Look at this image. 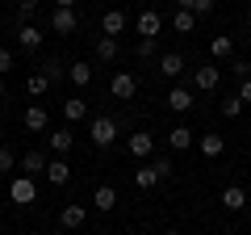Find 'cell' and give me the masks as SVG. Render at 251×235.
I'll return each instance as SVG.
<instances>
[{"label": "cell", "mask_w": 251, "mask_h": 235, "mask_svg": "<svg viewBox=\"0 0 251 235\" xmlns=\"http://www.w3.org/2000/svg\"><path fill=\"white\" fill-rule=\"evenodd\" d=\"M13 164H17V160H13V151H9V147H0V176L13 172Z\"/></svg>", "instance_id": "e575fe53"}, {"label": "cell", "mask_w": 251, "mask_h": 235, "mask_svg": "<svg viewBox=\"0 0 251 235\" xmlns=\"http://www.w3.org/2000/svg\"><path fill=\"white\" fill-rule=\"evenodd\" d=\"M25 88H29V97H42V92L50 88V80H46L42 72H34V76H29V80H25Z\"/></svg>", "instance_id": "f1b7e54d"}, {"label": "cell", "mask_w": 251, "mask_h": 235, "mask_svg": "<svg viewBox=\"0 0 251 235\" xmlns=\"http://www.w3.org/2000/svg\"><path fill=\"white\" fill-rule=\"evenodd\" d=\"M21 126H25V130H29V135H42V130H46V126H50V114H46V109H42V105H29V109H25V114H21Z\"/></svg>", "instance_id": "ba28073f"}, {"label": "cell", "mask_w": 251, "mask_h": 235, "mask_svg": "<svg viewBox=\"0 0 251 235\" xmlns=\"http://www.w3.org/2000/svg\"><path fill=\"white\" fill-rule=\"evenodd\" d=\"M239 101H243V105L251 101V80H239Z\"/></svg>", "instance_id": "d590c367"}, {"label": "cell", "mask_w": 251, "mask_h": 235, "mask_svg": "<svg viewBox=\"0 0 251 235\" xmlns=\"http://www.w3.org/2000/svg\"><path fill=\"white\" fill-rule=\"evenodd\" d=\"M109 92H113L117 101H130V97H134V92H138V80H134V76H130V72H117L113 80H109Z\"/></svg>", "instance_id": "9c48e42d"}, {"label": "cell", "mask_w": 251, "mask_h": 235, "mask_svg": "<svg viewBox=\"0 0 251 235\" xmlns=\"http://www.w3.org/2000/svg\"><path fill=\"white\" fill-rule=\"evenodd\" d=\"M75 26H80L75 9H54L50 13V29H54V34H75Z\"/></svg>", "instance_id": "30bf717a"}, {"label": "cell", "mask_w": 251, "mask_h": 235, "mask_svg": "<svg viewBox=\"0 0 251 235\" xmlns=\"http://www.w3.org/2000/svg\"><path fill=\"white\" fill-rule=\"evenodd\" d=\"M0 101H4V76H0Z\"/></svg>", "instance_id": "74e56055"}, {"label": "cell", "mask_w": 251, "mask_h": 235, "mask_svg": "<svg viewBox=\"0 0 251 235\" xmlns=\"http://www.w3.org/2000/svg\"><path fill=\"white\" fill-rule=\"evenodd\" d=\"M46 147H50L54 155H67L75 147V130L72 126H59V130H50V135H46Z\"/></svg>", "instance_id": "8992f818"}, {"label": "cell", "mask_w": 251, "mask_h": 235, "mask_svg": "<svg viewBox=\"0 0 251 235\" xmlns=\"http://www.w3.org/2000/svg\"><path fill=\"white\" fill-rule=\"evenodd\" d=\"M92 72H97V67L80 59V63H72V67H67V80H72L75 88H88V84H92Z\"/></svg>", "instance_id": "e0dca14e"}, {"label": "cell", "mask_w": 251, "mask_h": 235, "mask_svg": "<svg viewBox=\"0 0 251 235\" xmlns=\"http://www.w3.org/2000/svg\"><path fill=\"white\" fill-rule=\"evenodd\" d=\"M222 114H226V118H239V114H243V101H239V97H226V101H222Z\"/></svg>", "instance_id": "d6a6232c"}, {"label": "cell", "mask_w": 251, "mask_h": 235, "mask_svg": "<svg viewBox=\"0 0 251 235\" xmlns=\"http://www.w3.org/2000/svg\"><path fill=\"white\" fill-rule=\"evenodd\" d=\"M0 214H4V202H0Z\"/></svg>", "instance_id": "ab89813d"}, {"label": "cell", "mask_w": 251, "mask_h": 235, "mask_svg": "<svg viewBox=\"0 0 251 235\" xmlns=\"http://www.w3.org/2000/svg\"><path fill=\"white\" fill-rule=\"evenodd\" d=\"M25 235H38V231H25Z\"/></svg>", "instance_id": "60d3db41"}, {"label": "cell", "mask_w": 251, "mask_h": 235, "mask_svg": "<svg viewBox=\"0 0 251 235\" xmlns=\"http://www.w3.org/2000/svg\"><path fill=\"white\" fill-rule=\"evenodd\" d=\"M184 13H193V17H205V13H214V0H176Z\"/></svg>", "instance_id": "484cf974"}, {"label": "cell", "mask_w": 251, "mask_h": 235, "mask_svg": "<svg viewBox=\"0 0 251 235\" xmlns=\"http://www.w3.org/2000/svg\"><path fill=\"white\" fill-rule=\"evenodd\" d=\"M9 72H13V51L0 46V76H9Z\"/></svg>", "instance_id": "836d02e7"}, {"label": "cell", "mask_w": 251, "mask_h": 235, "mask_svg": "<svg viewBox=\"0 0 251 235\" xmlns=\"http://www.w3.org/2000/svg\"><path fill=\"white\" fill-rule=\"evenodd\" d=\"M34 13H38V0H17V17L21 21H29Z\"/></svg>", "instance_id": "4dcf8cb0"}, {"label": "cell", "mask_w": 251, "mask_h": 235, "mask_svg": "<svg viewBox=\"0 0 251 235\" xmlns=\"http://www.w3.org/2000/svg\"><path fill=\"white\" fill-rule=\"evenodd\" d=\"M222 151H226V139L222 135H201V155L214 160V155H222Z\"/></svg>", "instance_id": "603a6c76"}, {"label": "cell", "mask_w": 251, "mask_h": 235, "mask_svg": "<svg viewBox=\"0 0 251 235\" xmlns=\"http://www.w3.org/2000/svg\"><path fill=\"white\" fill-rule=\"evenodd\" d=\"M193 84H197L201 92H214L218 84H222V67H214V63H201V67H193Z\"/></svg>", "instance_id": "5b68a950"}, {"label": "cell", "mask_w": 251, "mask_h": 235, "mask_svg": "<svg viewBox=\"0 0 251 235\" xmlns=\"http://www.w3.org/2000/svg\"><path fill=\"white\" fill-rule=\"evenodd\" d=\"M138 59H155V55H159V42H155V38H138Z\"/></svg>", "instance_id": "f546056e"}, {"label": "cell", "mask_w": 251, "mask_h": 235, "mask_svg": "<svg viewBox=\"0 0 251 235\" xmlns=\"http://www.w3.org/2000/svg\"><path fill=\"white\" fill-rule=\"evenodd\" d=\"M97 59H105V63H109V59H117V38H109V34L97 38Z\"/></svg>", "instance_id": "4316f807"}, {"label": "cell", "mask_w": 251, "mask_h": 235, "mask_svg": "<svg viewBox=\"0 0 251 235\" xmlns=\"http://www.w3.org/2000/svg\"><path fill=\"white\" fill-rule=\"evenodd\" d=\"M168 109H176V114H188V109H193V88L176 84V88L168 92Z\"/></svg>", "instance_id": "2e32d148"}, {"label": "cell", "mask_w": 251, "mask_h": 235, "mask_svg": "<svg viewBox=\"0 0 251 235\" xmlns=\"http://www.w3.org/2000/svg\"><path fill=\"white\" fill-rule=\"evenodd\" d=\"M126 29V13L122 9H109L105 17H100V34H109V38H117Z\"/></svg>", "instance_id": "ac0fdd59"}, {"label": "cell", "mask_w": 251, "mask_h": 235, "mask_svg": "<svg viewBox=\"0 0 251 235\" xmlns=\"http://www.w3.org/2000/svg\"><path fill=\"white\" fill-rule=\"evenodd\" d=\"M163 235H180V231H163Z\"/></svg>", "instance_id": "f35d334b"}, {"label": "cell", "mask_w": 251, "mask_h": 235, "mask_svg": "<svg viewBox=\"0 0 251 235\" xmlns=\"http://www.w3.org/2000/svg\"><path fill=\"white\" fill-rule=\"evenodd\" d=\"M222 206L230 210V214H239V210L247 206V193H243L239 185H226V189H222Z\"/></svg>", "instance_id": "d6986e66"}, {"label": "cell", "mask_w": 251, "mask_h": 235, "mask_svg": "<svg viewBox=\"0 0 251 235\" xmlns=\"http://www.w3.org/2000/svg\"><path fill=\"white\" fill-rule=\"evenodd\" d=\"M172 168H176V164H172V160L147 164V168H138V172H134V185H138V189H155V185H159V181H168V176H172Z\"/></svg>", "instance_id": "7a4b0ae2"}, {"label": "cell", "mask_w": 251, "mask_h": 235, "mask_svg": "<svg viewBox=\"0 0 251 235\" xmlns=\"http://www.w3.org/2000/svg\"><path fill=\"white\" fill-rule=\"evenodd\" d=\"M172 29H176V34H193V29H197V17H193V13H184V9H176Z\"/></svg>", "instance_id": "d4e9b609"}, {"label": "cell", "mask_w": 251, "mask_h": 235, "mask_svg": "<svg viewBox=\"0 0 251 235\" xmlns=\"http://www.w3.org/2000/svg\"><path fill=\"white\" fill-rule=\"evenodd\" d=\"M159 29H163L159 9H143V13H138V38H155Z\"/></svg>", "instance_id": "8fae6325"}, {"label": "cell", "mask_w": 251, "mask_h": 235, "mask_svg": "<svg viewBox=\"0 0 251 235\" xmlns=\"http://www.w3.org/2000/svg\"><path fill=\"white\" fill-rule=\"evenodd\" d=\"M9 198H13V206H34L38 202V185H34V176H13V185H9Z\"/></svg>", "instance_id": "3957f363"}, {"label": "cell", "mask_w": 251, "mask_h": 235, "mask_svg": "<svg viewBox=\"0 0 251 235\" xmlns=\"http://www.w3.org/2000/svg\"><path fill=\"white\" fill-rule=\"evenodd\" d=\"M42 76H46V80H63V76H67V67H59V59H42Z\"/></svg>", "instance_id": "83f0119b"}, {"label": "cell", "mask_w": 251, "mask_h": 235, "mask_svg": "<svg viewBox=\"0 0 251 235\" xmlns=\"http://www.w3.org/2000/svg\"><path fill=\"white\" fill-rule=\"evenodd\" d=\"M17 42H21V51H38V46H42V29H38L34 21H21Z\"/></svg>", "instance_id": "4fadbf2b"}, {"label": "cell", "mask_w": 251, "mask_h": 235, "mask_svg": "<svg viewBox=\"0 0 251 235\" xmlns=\"http://www.w3.org/2000/svg\"><path fill=\"white\" fill-rule=\"evenodd\" d=\"M168 143L176 147V151H188V147H193V130H188V126H172L168 130Z\"/></svg>", "instance_id": "7402d4cb"}, {"label": "cell", "mask_w": 251, "mask_h": 235, "mask_svg": "<svg viewBox=\"0 0 251 235\" xmlns=\"http://www.w3.org/2000/svg\"><path fill=\"white\" fill-rule=\"evenodd\" d=\"M84 218H88V210H84L80 202H72V206H63V214H59V227L75 231V227H84Z\"/></svg>", "instance_id": "5bb4252c"}, {"label": "cell", "mask_w": 251, "mask_h": 235, "mask_svg": "<svg viewBox=\"0 0 251 235\" xmlns=\"http://www.w3.org/2000/svg\"><path fill=\"white\" fill-rule=\"evenodd\" d=\"M21 168H25V176H38V172H46V155L42 151H25Z\"/></svg>", "instance_id": "cb8c5ba5"}, {"label": "cell", "mask_w": 251, "mask_h": 235, "mask_svg": "<svg viewBox=\"0 0 251 235\" xmlns=\"http://www.w3.org/2000/svg\"><path fill=\"white\" fill-rule=\"evenodd\" d=\"M92 210H100V214L117 210V189H113V185H100V189L92 193Z\"/></svg>", "instance_id": "9a60e30c"}, {"label": "cell", "mask_w": 251, "mask_h": 235, "mask_svg": "<svg viewBox=\"0 0 251 235\" xmlns=\"http://www.w3.org/2000/svg\"><path fill=\"white\" fill-rule=\"evenodd\" d=\"M42 176L54 185V189H59V185H67V181H72V164L63 160V155H54V160H46V172H42Z\"/></svg>", "instance_id": "52a82bcc"}, {"label": "cell", "mask_w": 251, "mask_h": 235, "mask_svg": "<svg viewBox=\"0 0 251 235\" xmlns=\"http://www.w3.org/2000/svg\"><path fill=\"white\" fill-rule=\"evenodd\" d=\"M126 151L134 155V160H147V155L155 151V135L151 130H134V135L126 139Z\"/></svg>", "instance_id": "277c9868"}, {"label": "cell", "mask_w": 251, "mask_h": 235, "mask_svg": "<svg viewBox=\"0 0 251 235\" xmlns=\"http://www.w3.org/2000/svg\"><path fill=\"white\" fill-rule=\"evenodd\" d=\"M54 9H75V0H54Z\"/></svg>", "instance_id": "8d00e7d4"}, {"label": "cell", "mask_w": 251, "mask_h": 235, "mask_svg": "<svg viewBox=\"0 0 251 235\" xmlns=\"http://www.w3.org/2000/svg\"><path fill=\"white\" fill-rule=\"evenodd\" d=\"M230 72L239 76V80H251V59H234V63H230Z\"/></svg>", "instance_id": "1f68e13d"}, {"label": "cell", "mask_w": 251, "mask_h": 235, "mask_svg": "<svg viewBox=\"0 0 251 235\" xmlns=\"http://www.w3.org/2000/svg\"><path fill=\"white\" fill-rule=\"evenodd\" d=\"M184 67H188V63H184V55H176V51H163V55H159V72L168 76V80L184 76Z\"/></svg>", "instance_id": "7c38bea8"}, {"label": "cell", "mask_w": 251, "mask_h": 235, "mask_svg": "<svg viewBox=\"0 0 251 235\" xmlns=\"http://www.w3.org/2000/svg\"><path fill=\"white\" fill-rule=\"evenodd\" d=\"M209 55H214V59H230V55H234V38L230 34H218L214 42H209Z\"/></svg>", "instance_id": "44dd1931"}, {"label": "cell", "mask_w": 251, "mask_h": 235, "mask_svg": "<svg viewBox=\"0 0 251 235\" xmlns=\"http://www.w3.org/2000/svg\"><path fill=\"white\" fill-rule=\"evenodd\" d=\"M117 135H122V122H117V118H109V114L92 118V143L97 147H113Z\"/></svg>", "instance_id": "6da1fadb"}, {"label": "cell", "mask_w": 251, "mask_h": 235, "mask_svg": "<svg viewBox=\"0 0 251 235\" xmlns=\"http://www.w3.org/2000/svg\"><path fill=\"white\" fill-rule=\"evenodd\" d=\"M63 118H67V122L88 118V101H84V97H67V101H63Z\"/></svg>", "instance_id": "ffe728a7"}]
</instances>
